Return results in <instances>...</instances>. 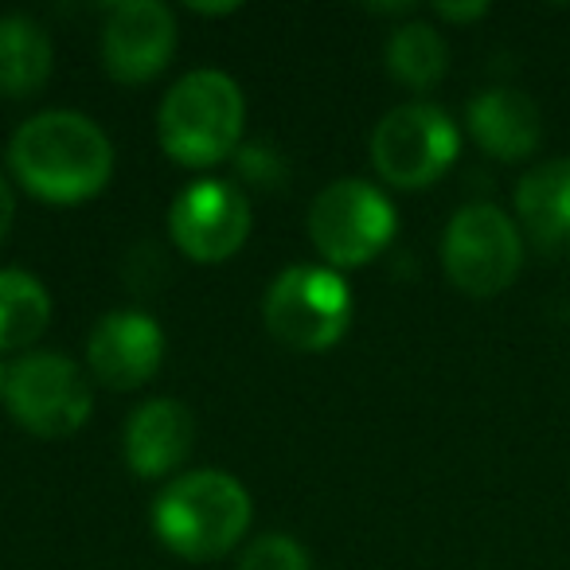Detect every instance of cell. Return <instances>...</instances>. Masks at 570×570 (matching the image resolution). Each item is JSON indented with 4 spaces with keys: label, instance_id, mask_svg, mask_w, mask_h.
Here are the masks:
<instances>
[{
    "label": "cell",
    "instance_id": "obj_1",
    "mask_svg": "<svg viewBox=\"0 0 570 570\" xmlns=\"http://www.w3.org/2000/svg\"><path fill=\"white\" fill-rule=\"evenodd\" d=\"M9 165L32 196L48 204H82L110 184L114 145L82 114L48 110L17 129Z\"/></svg>",
    "mask_w": 570,
    "mask_h": 570
},
{
    "label": "cell",
    "instance_id": "obj_2",
    "mask_svg": "<svg viewBox=\"0 0 570 570\" xmlns=\"http://www.w3.org/2000/svg\"><path fill=\"white\" fill-rule=\"evenodd\" d=\"M250 492L219 469H196L168 484L153 504V531L191 562L227 554L250 528Z\"/></svg>",
    "mask_w": 570,
    "mask_h": 570
},
{
    "label": "cell",
    "instance_id": "obj_3",
    "mask_svg": "<svg viewBox=\"0 0 570 570\" xmlns=\"http://www.w3.org/2000/svg\"><path fill=\"white\" fill-rule=\"evenodd\" d=\"M246 121L243 90L223 71H191L165 95L157 134L176 165L207 168L238 149Z\"/></svg>",
    "mask_w": 570,
    "mask_h": 570
},
{
    "label": "cell",
    "instance_id": "obj_4",
    "mask_svg": "<svg viewBox=\"0 0 570 570\" xmlns=\"http://www.w3.org/2000/svg\"><path fill=\"white\" fill-rule=\"evenodd\" d=\"M266 328L297 352H325L348 333L352 294L325 266H289L266 289Z\"/></svg>",
    "mask_w": 570,
    "mask_h": 570
},
{
    "label": "cell",
    "instance_id": "obj_5",
    "mask_svg": "<svg viewBox=\"0 0 570 570\" xmlns=\"http://www.w3.org/2000/svg\"><path fill=\"white\" fill-rule=\"evenodd\" d=\"M450 282L469 297H497L523 266L520 227L497 204H469L450 219L442 238Z\"/></svg>",
    "mask_w": 570,
    "mask_h": 570
},
{
    "label": "cell",
    "instance_id": "obj_6",
    "mask_svg": "<svg viewBox=\"0 0 570 570\" xmlns=\"http://www.w3.org/2000/svg\"><path fill=\"white\" fill-rule=\"evenodd\" d=\"M458 126L450 114L430 102H411L391 110L372 134L375 173L395 188H426L458 160Z\"/></svg>",
    "mask_w": 570,
    "mask_h": 570
},
{
    "label": "cell",
    "instance_id": "obj_7",
    "mask_svg": "<svg viewBox=\"0 0 570 570\" xmlns=\"http://www.w3.org/2000/svg\"><path fill=\"white\" fill-rule=\"evenodd\" d=\"M309 238L333 266H364L395 238V207L367 180H336L313 199Z\"/></svg>",
    "mask_w": 570,
    "mask_h": 570
},
{
    "label": "cell",
    "instance_id": "obj_8",
    "mask_svg": "<svg viewBox=\"0 0 570 570\" xmlns=\"http://www.w3.org/2000/svg\"><path fill=\"white\" fill-rule=\"evenodd\" d=\"M4 403L28 434L67 438L90 419V383L67 356L32 352L9 367Z\"/></svg>",
    "mask_w": 570,
    "mask_h": 570
},
{
    "label": "cell",
    "instance_id": "obj_9",
    "mask_svg": "<svg viewBox=\"0 0 570 570\" xmlns=\"http://www.w3.org/2000/svg\"><path fill=\"white\" fill-rule=\"evenodd\" d=\"M173 243L196 262H223L250 235V204L230 180H196L168 212Z\"/></svg>",
    "mask_w": 570,
    "mask_h": 570
},
{
    "label": "cell",
    "instance_id": "obj_10",
    "mask_svg": "<svg viewBox=\"0 0 570 570\" xmlns=\"http://www.w3.org/2000/svg\"><path fill=\"white\" fill-rule=\"evenodd\" d=\"M176 51V20L157 0H121L102 28V63L118 82H149Z\"/></svg>",
    "mask_w": 570,
    "mask_h": 570
},
{
    "label": "cell",
    "instance_id": "obj_11",
    "mask_svg": "<svg viewBox=\"0 0 570 570\" xmlns=\"http://www.w3.org/2000/svg\"><path fill=\"white\" fill-rule=\"evenodd\" d=\"M90 372L114 391H134L157 375L165 360V333L137 309L106 313L87 341Z\"/></svg>",
    "mask_w": 570,
    "mask_h": 570
},
{
    "label": "cell",
    "instance_id": "obj_12",
    "mask_svg": "<svg viewBox=\"0 0 570 570\" xmlns=\"http://www.w3.org/2000/svg\"><path fill=\"white\" fill-rule=\"evenodd\" d=\"M196 422L176 399H149L126 422V461L137 476H165L191 453Z\"/></svg>",
    "mask_w": 570,
    "mask_h": 570
},
{
    "label": "cell",
    "instance_id": "obj_13",
    "mask_svg": "<svg viewBox=\"0 0 570 570\" xmlns=\"http://www.w3.org/2000/svg\"><path fill=\"white\" fill-rule=\"evenodd\" d=\"M469 134L489 157L523 160L543 141V118L528 95L512 87H492L469 102Z\"/></svg>",
    "mask_w": 570,
    "mask_h": 570
},
{
    "label": "cell",
    "instance_id": "obj_14",
    "mask_svg": "<svg viewBox=\"0 0 570 570\" xmlns=\"http://www.w3.org/2000/svg\"><path fill=\"white\" fill-rule=\"evenodd\" d=\"M515 212L535 246H559L570 238V160H547L531 168L515 188Z\"/></svg>",
    "mask_w": 570,
    "mask_h": 570
},
{
    "label": "cell",
    "instance_id": "obj_15",
    "mask_svg": "<svg viewBox=\"0 0 570 570\" xmlns=\"http://www.w3.org/2000/svg\"><path fill=\"white\" fill-rule=\"evenodd\" d=\"M56 67V48L40 20L4 17L0 20V95L32 98L43 90Z\"/></svg>",
    "mask_w": 570,
    "mask_h": 570
},
{
    "label": "cell",
    "instance_id": "obj_16",
    "mask_svg": "<svg viewBox=\"0 0 570 570\" xmlns=\"http://www.w3.org/2000/svg\"><path fill=\"white\" fill-rule=\"evenodd\" d=\"M51 321V297L28 269H0V352L28 348Z\"/></svg>",
    "mask_w": 570,
    "mask_h": 570
},
{
    "label": "cell",
    "instance_id": "obj_17",
    "mask_svg": "<svg viewBox=\"0 0 570 570\" xmlns=\"http://www.w3.org/2000/svg\"><path fill=\"white\" fill-rule=\"evenodd\" d=\"M445 63H450V51L430 24L414 20L395 28V36L387 40V71L411 90H430L434 82H442Z\"/></svg>",
    "mask_w": 570,
    "mask_h": 570
},
{
    "label": "cell",
    "instance_id": "obj_18",
    "mask_svg": "<svg viewBox=\"0 0 570 570\" xmlns=\"http://www.w3.org/2000/svg\"><path fill=\"white\" fill-rule=\"evenodd\" d=\"M235 173L243 184L258 191H285L289 188V160L266 141H246L235 149Z\"/></svg>",
    "mask_w": 570,
    "mask_h": 570
},
{
    "label": "cell",
    "instance_id": "obj_19",
    "mask_svg": "<svg viewBox=\"0 0 570 570\" xmlns=\"http://www.w3.org/2000/svg\"><path fill=\"white\" fill-rule=\"evenodd\" d=\"M238 570H309V554L289 535H258L246 547Z\"/></svg>",
    "mask_w": 570,
    "mask_h": 570
},
{
    "label": "cell",
    "instance_id": "obj_20",
    "mask_svg": "<svg viewBox=\"0 0 570 570\" xmlns=\"http://www.w3.org/2000/svg\"><path fill=\"white\" fill-rule=\"evenodd\" d=\"M12 219H17V196H12L9 180L0 176V243H4V235H9Z\"/></svg>",
    "mask_w": 570,
    "mask_h": 570
},
{
    "label": "cell",
    "instance_id": "obj_21",
    "mask_svg": "<svg viewBox=\"0 0 570 570\" xmlns=\"http://www.w3.org/2000/svg\"><path fill=\"white\" fill-rule=\"evenodd\" d=\"M434 12L445 20H476V17L489 12V4H481V0H473V4H438Z\"/></svg>",
    "mask_w": 570,
    "mask_h": 570
},
{
    "label": "cell",
    "instance_id": "obj_22",
    "mask_svg": "<svg viewBox=\"0 0 570 570\" xmlns=\"http://www.w3.org/2000/svg\"><path fill=\"white\" fill-rule=\"evenodd\" d=\"M4 380H9V372H4V364H0V391H4Z\"/></svg>",
    "mask_w": 570,
    "mask_h": 570
}]
</instances>
